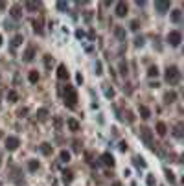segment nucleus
I'll use <instances>...</instances> for the list:
<instances>
[{
  "label": "nucleus",
  "instance_id": "1",
  "mask_svg": "<svg viewBox=\"0 0 184 186\" xmlns=\"http://www.w3.org/2000/svg\"><path fill=\"white\" fill-rule=\"evenodd\" d=\"M166 81L169 85H177L181 81V70L177 66H167L166 68Z\"/></svg>",
  "mask_w": 184,
  "mask_h": 186
},
{
  "label": "nucleus",
  "instance_id": "2",
  "mask_svg": "<svg viewBox=\"0 0 184 186\" xmlns=\"http://www.w3.org/2000/svg\"><path fill=\"white\" fill-rule=\"evenodd\" d=\"M76 102H78L76 88H74V87H70V85H66V88H64V103L74 109V107H76Z\"/></svg>",
  "mask_w": 184,
  "mask_h": 186
},
{
  "label": "nucleus",
  "instance_id": "3",
  "mask_svg": "<svg viewBox=\"0 0 184 186\" xmlns=\"http://www.w3.org/2000/svg\"><path fill=\"white\" fill-rule=\"evenodd\" d=\"M167 42H169L171 46H179V44L182 42V35H181V31H177V30L169 31V33H167Z\"/></svg>",
  "mask_w": 184,
  "mask_h": 186
},
{
  "label": "nucleus",
  "instance_id": "4",
  "mask_svg": "<svg viewBox=\"0 0 184 186\" xmlns=\"http://www.w3.org/2000/svg\"><path fill=\"white\" fill-rule=\"evenodd\" d=\"M140 136H142V140L145 142V145H149V147H153V133L147 129V127H142L140 131Z\"/></svg>",
  "mask_w": 184,
  "mask_h": 186
},
{
  "label": "nucleus",
  "instance_id": "5",
  "mask_svg": "<svg viewBox=\"0 0 184 186\" xmlns=\"http://www.w3.org/2000/svg\"><path fill=\"white\" fill-rule=\"evenodd\" d=\"M19 145H21V140H19L17 136H7V138H6V147H7L9 151H15Z\"/></svg>",
  "mask_w": 184,
  "mask_h": 186
},
{
  "label": "nucleus",
  "instance_id": "6",
  "mask_svg": "<svg viewBox=\"0 0 184 186\" xmlns=\"http://www.w3.org/2000/svg\"><path fill=\"white\" fill-rule=\"evenodd\" d=\"M127 15V4L125 2H118L116 4V17H125Z\"/></svg>",
  "mask_w": 184,
  "mask_h": 186
},
{
  "label": "nucleus",
  "instance_id": "7",
  "mask_svg": "<svg viewBox=\"0 0 184 186\" xmlns=\"http://www.w3.org/2000/svg\"><path fill=\"white\" fill-rule=\"evenodd\" d=\"M101 162L107 166V168H112V166H114V157H112L111 153H103L101 155Z\"/></svg>",
  "mask_w": 184,
  "mask_h": 186
},
{
  "label": "nucleus",
  "instance_id": "8",
  "mask_svg": "<svg viewBox=\"0 0 184 186\" xmlns=\"http://www.w3.org/2000/svg\"><path fill=\"white\" fill-rule=\"evenodd\" d=\"M22 57H24V61H28V63L33 61V57H35V46H28V50L24 52Z\"/></svg>",
  "mask_w": 184,
  "mask_h": 186
},
{
  "label": "nucleus",
  "instance_id": "9",
  "mask_svg": "<svg viewBox=\"0 0 184 186\" xmlns=\"http://www.w3.org/2000/svg\"><path fill=\"white\" fill-rule=\"evenodd\" d=\"M57 78H59L61 81L68 79V70H66V66H64V64H59V66H57Z\"/></svg>",
  "mask_w": 184,
  "mask_h": 186
},
{
  "label": "nucleus",
  "instance_id": "10",
  "mask_svg": "<svg viewBox=\"0 0 184 186\" xmlns=\"http://www.w3.org/2000/svg\"><path fill=\"white\" fill-rule=\"evenodd\" d=\"M155 7L158 9V13H166L167 9H169V2H155Z\"/></svg>",
  "mask_w": 184,
  "mask_h": 186
},
{
  "label": "nucleus",
  "instance_id": "11",
  "mask_svg": "<svg viewBox=\"0 0 184 186\" xmlns=\"http://www.w3.org/2000/svg\"><path fill=\"white\" fill-rule=\"evenodd\" d=\"M11 17H13V19H21V17H22L21 6H19V4H15V6L11 7Z\"/></svg>",
  "mask_w": 184,
  "mask_h": 186
},
{
  "label": "nucleus",
  "instance_id": "12",
  "mask_svg": "<svg viewBox=\"0 0 184 186\" xmlns=\"http://www.w3.org/2000/svg\"><path fill=\"white\" fill-rule=\"evenodd\" d=\"M157 133H158L160 136H164V135L167 133V127H166V124H164V122H158V124H157Z\"/></svg>",
  "mask_w": 184,
  "mask_h": 186
},
{
  "label": "nucleus",
  "instance_id": "13",
  "mask_svg": "<svg viewBox=\"0 0 184 186\" xmlns=\"http://www.w3.org/2000/svg\"><path fill=\"white\" fill-rule=\"evenodd\" d=\"M138 111H140V114H142L144 120H147V118L151 116V112H149V109H147L145 105H140V107H138Z\"/></svg>",
  "mask_w": 184,
  "mask_h": 186
},
{
  "label": "nucleus",
  "instance_id": "14",
  "mask_svg": "<svg viewBox=\"0 0 184 186\" xmlns=\"http://www.w3.org/2000/svg\"><path fill=\"white\" fill-rule=\"evenodd\" d=\"M66 125L70 127V131H79V124H78V120H74V118H70V120L66 122Z\"/></svg>",
  "mask_w": 184,
  "mask_h": 186
},
{
  "label": "nucleus",
  "instance_id": "15",
  "mask_svg": "<svg viewBox=\"0 0 184 186\" xmlns=\"http://www.w3.org/2000/svg\"><path fill=\"white\" fill-rule=\"evenodd\" d=\"M41 151H42V155H52L54 147H52L50 144H46V142H44V144H41Z\"/></svg>",
  "mask_w": 184,
  "mask_h": 186
},
{
  "label": "nucleus",
  "instance_id": "16",
  "mask_svg": "<svg viewBox=\"0 0 184 186\" xmlns=\"http://www.w3.org/2000/svg\"><path fill=\"white\" fill-rule=\"evenodd\" d=\"M175 98H177V94L171 90V92H166V96H164V100H166V103H173L175 102Z\"/></svg>",
  "mask_w": 184,
  "mask_h": 186
},
{
  "label": "nucleus",
  "instance_id": "17",
  "mask_svg": "<svg viewBox=\"0 0 184 186\" xmlns=\"http://www.w3.org/2000/svg\"><path fill=\"white\" fill-rule=\"evenodd\" d=\"M28 79H30V83H37L39 81V72H37V70H31L30 76H28Z\"/></svg>",
  "mask_w": 184,
  "mask_h": 186
},
{
  "label": "nucleus",
  "instance_id": "18",
  "mask_svg": "<svg viewBox=\"0 0 184 186\" xmlns=\"http://www.w3.org/2000/svg\"><path fill=\"white\" fill-rule=\"evenodd\" d=\"M114 33H116V37H118V39H125V30H123L122 26H116Z\"/></svg>",
  "mask_w": 184,
  "mask_h": 186
},
{
  "label": "nucleus",
  "instance_id": "19",
  "mask_svg": "<svg viewBox=\"0 0 184 186\" xmlns=\"http://www.w3.org/2000/svg\"><path fill=\"white\" fill-rule=\"evenodd\" d=\"M37 118H39V120H46V118H48V111H46V109H39V111H37Z\"/></svg>",
  "mask_w": 184,
  "mask_h": 186
},
{
  "label": "nucleus",
  "instance_id": "20",
  "mask_svg": "<svg viewBox=\"0 0 184 186\" xmlns=\"http://www.w3.org/2000/svg\"><path fill=\"white\" fill-rule=\"evenodd\" d=\"M133 160H134V166H136V168H145V160H144L142 157H134Z\"/></svg>",
  "mask_w": 184,
  "mask_h": 186
},
{
  "label": "nucleus",
  "instance_id": "21",
  "mask_svg": "<svg viewBox=\"0 0 184 186\" xmlns=\"http://www.w3.org/2000/svg\"><path fill=\"white\" fill-rule=\"evenodd\" d=\"M33 30L37 31V33H42V21H33Z\"/></svg>",
  "mask_w": 184,
  "mask_h": 186
},
{
  "label": "nucleus",
  "instance_id": "22",
  "mask_svg": "<svg viewBox=\"0 0 184 186\" xmlns=\"http://www.w3.org/2000/svg\"><path fill=\"white\" fill-rule=\"evenodd\" d=\"M28 169H30V171L39 169V160H30V162H28Z\"/></svg>",
  "mask_w": 184,
  "mask_h": 186
},
{
  "label": "nucleus",
  "instance_id": "23",
  "mask_svg": "<svg viewBox=\"0 0 184 186\" xmlns=\"http://www.w3.org/2000/svg\"><path fill=\"white\" fill-rule=\"evenodd\" d=\"M37 7H41V4H35V2H26V9H30V11H35Z\"/></svg>",
  "mask_w": 184,
  "mask_h": 186
},
{
  "label": "nucleus",
  "instance_id": "24",
  "mask_svg": "<svg viewBox=\"0 0 184 186\" xmlns=\"http://www.w3.org/2000/svg\"><path fill=\"white\" fill-rule=\"evenodd\" d=\"M147 76H149V78H157V76H158V68H157V66H151V68L147 70Z\"/></svg>",
  "mask_w": 184,
  "mask_h": 186
},
{
  "label": "nucleus",
  "instance_id": "25",
  "mask_svg": "<svg viewBox=\"0 0 184 186\" xmlns=\"http://www.w3.org/2000/svg\"><path fill=\"white\" fill-rule=\"evenodd\" d=\"M22 41H24V39H22V35H15V37H13V41H11V46H19V44H22Z\"/></svg>",
  "mask_w": 184,
  "mask_h": 186
},
{
  "label": "nucleus",
  "instance_id": "26",
  "mask_svg": "<svg viewBox=\"0 0 184 186\" xmlns=\"http://www.w3.org/2000/svg\"><path fill=\"white\" fill-rule=\"evenodd\" d=\"M7 100H9V102H17V100H19L17 92H15V90H9V92H7Z\"/></svg>",
  "mask_w": 184,
  "mask_h": 186
},
{
  "label": "nucleus",
  "instance_id": "27",
  "mask_svg": "<svg viewBox=\"0 0 184 186\" xmlns=\"http://www.w3.org/2000/svg\"><path fill=\"white\" fill-rule=\"evenodd\" d=\"M72 179H74V175H72V171H64V173H63V181H64V183H70Z\"/></svg>",
  "mask_w": 184,
  "mask_h": 186
},
{
  "label": "nucleus",
  "instance_id": "28",
  "mask_svg": "<svg viewBox=\"0 0 184 186\" xmlns=\"http://www.w3.org/2000/svg\"><path fill=\"white\" fill-rule=\"evenodd\" d=\"M177 138H182V124H179L177 127H175V133H173Z\"/></svg>",
  "mask_w": 184,
  "mask_h": 186
},
{
  "label": "nucleus",
  "instance_id": "29",
  "mask_svg": "<svg viewBox=\"0 0 184 186\" xmlns=\"http://www.w3.org/2000/svg\"><path fill=\"white\" fill-rule=\"evenodd\" d=\"M171 21H173V22H179V21H181V9H175V11H173Z\"/></svg>",
  "mask_w": 184,
  "mask_h": 186
},
{
  "label": "nucleus",
  "instance_id": "30",
  "mask_svg": "<svg viewBox=\"0 0 184 186\" xmlns=\"http://www.w3.org/2000/svg\"><path fill=\"white\" fill-rule=\"evenodd\" d=\"M59 157H61L63 162H68V160H70V153H68V151H61V155H59Z\"/></svg>",
  "mask_w": 184,
  "mask_h": 186
},
{
  "label": "nucleus",
  "instance_id": "31",
  "mask_svg": "<svg viewBox=\"0 0 184 186\" xmlns=\"http://www.w3.org/2000/svg\"><path fill=\"white\" fill-rule=\"evenodd\" d=\"M147 186H157V181L153 175H147Z\"/></svg>",
  "mask_w": 184,
  "mask_h": 186
},
{
  "label": "nucleus",
  "instance_id": "32",
  "mask_svg": "<svg viewBox=\"0 0 184 186\" xmlns=\"http://www.w3.org/2000/svg\"><path fill=\"white\" fill-rule=\"evenodd\" d=\"M166 179H167L169 183H175V177H173V173H171L169 169H166Z\"/></svg>",
  "mask_w": 184,
  "mask_h": 186
},
{
  "label": "nucleus",
  "instance_id": "33",
  "mask_svg": "<svg viewBox=\"0 0 184 186\" xmlns=\"http://www.w3.org/2000/svg\"><path fill=\"white\" fill-rule=\"evenodd\" d=\"M120 72H122L123 76H127V64H125V63H120Z\"/></svg>",
  "mask_w": 184,
  "mask_h": 186
},
{
  "label": "nucleus",
  "instance_id": "34",
  "mask_svg": "<svg viewBox=\"0 0 184 186\" xmlns=\"http://www.w3.org/2000/svg\"><path fill=\"white\" fill-rule=\"evenodd\" d=\"M66 7H68V6H66V2H57V9H59V11H64Z\"/></svg>",
  "mask_w": 184,
  "mask_h": 186
},
{
  "label": "nucleus",
  "instance_id": "35",
  "mask_svg": "<svg viewBox=\"0 0 184 186\" xmlns=\"http://www.w3.org/2000/svg\"><path fill=\"white\" fill-rule=\"evenodd\" d=\"M105 96H107V98H112V96H114V90H112V88H107V87H105Z\"/></svg>",
  "mask_w": 184,
  "mask_h": 186
},
{
  "label": "nucleus",
  "instance_id": "36",
  "mask_svg": "<svg viewBox=\"0 0 184 186\" xmlns=\"http://www.w3.org/2000/svg\"><path fill=\"white\" fill-rule=\"evenodd\" d=\"M134 44H136V46H144V37H142V35L134 39Z\"/></svg>",
  "mask_w": 184,
  "mask_h": 186
},
{
  "label": "nucleus",
  "instance_id": "37",
  "mask_svg": "<svg viewBox=\"0 0 184 186\" xmlns=\"http://www.w3.org/2000/svg\"><path fill=\"white\" fill-rule=\"evenodd\" d=\"M44 63H46V68H50V64H52V57H50V55H46V57H44Z\"/></svg>",
  "mask_w": 184,
  "mask_h": 186
},
{
  "label": "nucleus",
  "instance_id": "38",
  "mask_svg": "<svg viewBox=\"0 0 184 186\" xmlns=\"http://www.w3.org/2000/svg\"><path fill=\"white\" fill-rule=\"evenodd\" d=\"M96 74H101V63L96 61Z\"/></svg>",
  "mask_w": 184,
  "mask_h": 186
},
{
  "label": "nucleus",
  "instance_id": "39",
  "mask_svg": "<svg viewBox=\"0 0 184 186\" xmlns=\"http://www.w3.org/2000/svg\"><path fill=\"white\" fill-rule=\"evenodd\" d=\"M131 30H134V31L138 30V21H133V22H131Z\"/></svg>",
  "mask_w": 184,
  "mask_h": 186
},
{
  "label": "nucleus",
  "instance_id": "40",
  "mask_svg": "<svg viewBox=\"0 0 184 186\" xmlns=\"http://www.w3.org/2000/svg\"><path fill=\"white\" fill-rule=\"evenodd\" d=\"M127 120H129V122H133V120H134V116H133V112H131V111H127Z\"/></svg>",
  "mask_w": 184,
  "mask_h": 186
},
{
  "label": "nucleus",
  "instance_id": "41",
  "mask_svg": "<svg viewBox=\"0 0 184 186\" xmlns=\"http://www.w3.org/2000/svg\"><path fill=\"white\" fill-rule=\"evenodd\" d=\"M24 114H28V109H21V111H19V116H24Z\"/></svg>",
  "mask_w": 184,
  "mask_h": 186
},
{
  "label": "nucleus",
  "instance_id": "42",
  "mask_svg": "<svg viewBox=\"0 0 184 186\" xmlns=\"http://www.w3.org/2000/svg\"><path fill=\"white\" fill-rule=\"evenodd\" d=\"M120 149H122V151H125V149H127V144H125V142H120Z\"/></svg>",
  "mask_w": 184,
  "mask_h": 186
},
{
  "label": "nucleus",
  "instance_id": "43",
  "mask_svg": "<svg viewBox=\"0 0 184 186\" xmlns=\"http://www.w3.org/2000/svg\"><path fill=\"white\" fill-rule=\"evenodd\" d=\"M6 9V2H0V11H4Z\"/></svg>",
  "mask_w": 184,
  "mask_h": 186
},
{
  "label": "nucleus",
  "instance_id": "44",
  "mask_svg": "<svg viewBox=\"0 0 184 186\" xmlns=\"http://www.w3.org/2000/svg\"><path fill=\"white\" fill-rule=\"evenodd\" d=\"M76 79H78V83H83V76H81V74H78V78H76Z\"/></svg>",
  "mask_w": 184,
  "mask_h": 186
},
{
  "label": "nucleus",
  "instance_id": "45",
  "mask_svg": "<svg viewBox=\"0 0 184 186\" xmlns=\"http://www.w3.org/2000/svg\"><path fill=\"white\" fill-rule=\"evenodd\" d=\"M112 186H122V183H120V181H114V183H112Z\"/></svg>",
  "mask_w": 184,
  "mask_h": 186
},
{
  "label": "nucleus",
  "instance_id": "46",
  "mask_svg": "<svg viewBox=\"0 0 184 186\" xmlns=\"http://www.w3.org/2000/svg\"><path fill=\"white\" fill-rule=\"evenodd\" d=\"M0 44H2V35H0Z\"/></svg>",
  "mask_w": 184,
  "mask_h": 186
},
{
  "label": "nucleus",
  "instance_id": "47",
  "mask_svg": "<svg viewBox=\"0 0 184 186\" xmlns=\"http://www.w3.org/2000/svg\"><path fill=\"white\" fill-rule=\"evenodd\" d=\"M0 136H2V133H0Z\"/></svg>",
  "mask_w": 184,
  "mask_h": 186
}]
</instances>
